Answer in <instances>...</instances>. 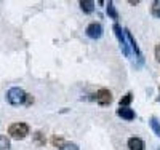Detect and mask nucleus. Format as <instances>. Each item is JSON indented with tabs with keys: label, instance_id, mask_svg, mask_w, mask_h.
Segmentation results:
<instances>
[{
	"label": "nucleus",
	"instance_id": "nucleus-1",
	"mask_svg": "<svg viewBox=\"0 0 160 150\" xmlns=\"http://www.w3.org/2000/svg\"><path fill=\"white\" fill-rule=\"evenodd\" d=\"M26 98H28V93L21 88H11L7 93V101L11 105H22L26 104Z\"/></svg>",
	"mask_w": 160,
	"mask_h": 150
},
{
	"label": "nucleus",
	"instance_id": "nucleus-2",
	"mask_svg": "<svg viewBox=\"0 0 160 150\" xmlns=\"http://www.w3.org/2000/svg\"><path fill=\"white\" fill-rule=\"evenodd\" d=\"M29 131H31V128H29V125L28 123H22V121H19V123H13V125H10V128H8V134L11 136L13 139H24L26 136L29 134Z\"/></svg>",
	"mask_w": 160,
	"mask_h": 150
},
{
	"label": "nucleus",
	"instance_id": "nucleus-3",
	"mask_svg": "<svg viewBox=\"0 0 160 150\" xmlns=\"http://www.w3.org/2000/svg\"><path fill=\"white\" fill-rule=\"evenodd\" d=\"M114 34H115V37H117V40H118V45H120V50H122V53L125 54L127 58H131V50H130V45H128V42H127V37H125V32H123V29L120 27L117 22L114 24Z\"/></svg>",
	"mask_w": 160,
	"mask_h": 150
},
{
	"label": "nucleus",
	"instance_id": "nucleus-4",
	"mask_svg": "<svg viewBox=\"0 0 160 150\" xmlns=\"http://www.w3.org/2000/svg\"><path fill=\"white\" fill-rule=\"evenodd\" d=\"M85 34H87V37H90L93 40H99L102 37V26H101V22L88 24L87 29H85Z\"/></svg>",
	"mask_w": 160,
	"mask_h": 150
},
{
	"label": "nucleus",
	"instance_id": "nucleus-5",
	"mask_svg": "<svg viewBox=\"0 0 160 150\" xmlns=\"http://www.w3.org/2000/svg\"><path fill=\"white\" fill-rule=\"evenodd\" d=\"M96 102L99 105H109L112 102V93L109 90H106V88H101L96 91Z\"/></svg>",
	"mask_w": 160,
	"mask_h": 150
},
{
	"label": "nucleus",
	"instance_id": "nucleus-6",
	"mask_svg": "<svg viewBox=\"0 0 160 150\" xmlns=\"http://www.w3.org/2000/svg\"><path fill=\"white\" fill-rule=\"evenodd\" d=\"M117 115H118L120 118L127 120V121L135 120V117H136L135 110H133V109H130V107H120V109H117Z\"/></svg>",
	"mask_w": 160,
	"mask_h": 150
},
{
	"label": "nucleus",
	"instance_id": "nucleus-7",
	"mask_svg": "<svg viewBox=\"0 0 160 150\" xmlns=\"http://www.w3.org/2000/svg\"><path fill=\"white\" fill-rule=\"evenodd\" d=\"M127 144H128L130 150H144L146 148V144L141 138H130Z\"/></svg>",
	"mask_w": 160,
	"mask_h": 150
},
{
	"label": "nucleus",
	"instance_id": "nucleus-8",
	"mask_svg": "<svg viewBox=\"0 0 160 150\" xmlns=\"http://www.w3.org/2000/svg\"><path fill=\"white\" fill-rule=\"evenodd\" d=\"M80 8H82L83 13L90 15V13L95 11V2H91V0H82V2H80Z\"/></svg>",
	"mask_w": 160,
	"mask_h": 150
},
{
	"label": "nucleus",
	"instance_id": "nucleus-9",
	"mask_svg": "<svg viewBox=\"0 0 160 150\" xmlns=\"http://www.w3.org/2000/svg\"><path fill=\"white\" fill-rule=\"evenodd\" d=\"M149 125H151V128H152L154 134L157 136V138H160V120H158L157 117H151Z\"/></svg>",
	"mask_w": 160,
	"mask_h": 150
},
{
	"label": "nucleus",
	"instance_id": "nucleus-10",
	"mask_svg": "<svg viewBox=\"0 0 160 150\" xmlns=\"http://www.w3.org/2000/svg\"><path fill=\"white\" fill-rule=\"evenodd\" d=\"M108 15H109L114 21H117V19H118V13H117V10H115V7H114V3H112V2H109V3H108Z\"/></svg>",
	"mask_w": 160,
	"mask_h": 150
},
{
	"label": "nucleus",
	"instance_id": "nucleus-11",
	"mask_svg": "<svg viewBox=\"0 0 160 150\" xmlns=\"http://www.w3.org/2000/svg\"><path fill=\"white\" fill-rule=\"evenodd\" d=\"M151 13H152V16H155V18L160 19V0H155V2L152 3V7H151Z\"/></svg>",
	"mask_w": 160,
	"mask_h": 150
},
{
	"label": "nucleus",
	"instance_id": "nucleus-12",
	"mask_svg": "<svg viewBox=\"0 0 160 150\" xmlns=\"http://www.w3.org/2000/svg\"><path fill=\"white\" fill-rule=\"evenodd\" d=\"M131 101H133V93H127L125 96L120 99V107H128Z\"/></svg>",
	"mask_w": 160,
	"mask_h": 150
},
{
	"label": "nucleus",
	"instance_id": "nucleus-13",
	"mask_svg": "<svg viewBox=\"0 0 160 150\" xmlns=\"http://www.w3.org/2000/svg\"><path fill=\"white\" fill-rule=\"evenodd\" d=\"M10 148V139L7 136H0V150H8Z\"/></svg>",
	"mask_w": 160,
	"mask_h": 150
},
{
	"label": "nucleus",
	"instance_id": "nucleus-14",
	"mask_svg": "<svg viewBox=\"0 0 160 150\" xmlns=\"http://www.w3.org/2000/svg\"><path fill=\"white\" fill-rule=\"evenodd\" d=\"M61 150H80V147L77 144H74V142H64Z\"/></svg>",
	"mask_w": 160,
	"mask_h": 150
},
{
	"label": "nucleus",
	"instance_id": "nucleus-15",
	"mask_svg": "<svg viewBox=\"0 0 160 150\" xmlns=\"http://www.w3.org/2000/svg\"><path fill=\"white\" fill-rule=\"evenodd\" d=\"M35 142H37L38 145H45V138H43V134L40 133V131L35 133Z\"/></svg>",
	"mask_w": 160,
	"mask_h": 150
},
{
	"label": "nucleus",
	"instance_id": "nucleus-16",
	"mask_svg": "<svg viewBox=\"0 0 160 150\" xmlns=\"http://www.w3.org/2000/svg\"><path fill=\"white\" fill-rule=\"evenodd\" d=\"M154 54H155V59H157V62H160V43H157V45H155Z\"/></svg>",
	"mask_w": 160,
	"mask_h": 150
},
{
	"label": "nucleus",
	"instance_id": "nucleus-17",
	"mask_svg": "<svg viewBox=\"0 0 160 150\" xmlns=\"http://www.w3.org/2000/svg\"><path fill=\"white\" fill-rule=\"evenodd\" d=\"M34 102V98H32V94H28V98H26V105H31Z\"/></svg>",
	"mask_w": 160,
	"mask_h": 150
},
{
	"label": "nucleus",
	"instance_id": "nucleus-18",
	"mask_svg": "<svg viewBox=\"0 0 160 150\" xmlns=\"http://www.w3.org/2000/svg\"><path fill=\"white\" fill-rule=\"evenodd\" d=\"M158 102H160V96H158Z\"/></svg>",
	"mask_w": 160,
	"mask_h": 150
}]
</instances>
